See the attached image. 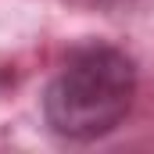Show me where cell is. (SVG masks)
Masks as SVG:
<instances>
[{"label":"cell","mask_w":154,"mask_h":154,"mask_svg":"<svg viewBox=\"0 0 154 154\" xmlns=\"http://www.w3.org/2000/svg\"><path fill=\"white\" fill-rule=\"evenodd\" d=\"M136 100V61L111 43L68 50L43 90V122L54 136L93 143L115 133Z\"/></svg>","instance_id":"6da1fadb"}]
</instances>
